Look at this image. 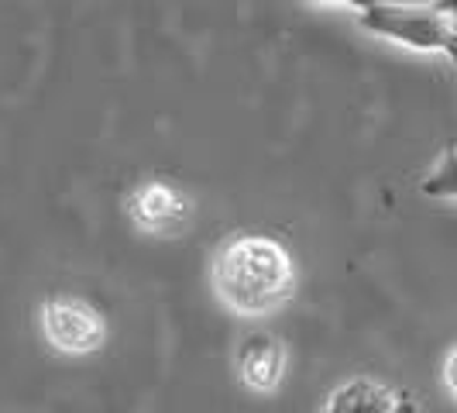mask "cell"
Listing matches in <instances>:
<instances>
[{"label":"cell","mask_w":457,"mask_h":413,"mask_svg":"<svg viewBox=\"0 0 457 413\" xmlns=\"http://www.w3.org/2000/svg\"><path fill=\"white\" fill-rule=\"evenodd\" d=\"M296 269L282 241L265 234H237L217 255L213 290L241 317L272 314L293 297Z\"/></svg>","instance_id":"6da1fadb"},{"label":"cell","mask_w":457,"mask_h":413,"mask_svg":"<svg viewBox=\"0 0 457 413\" xmlns=\"http://www.w3.org/2000/svg\"><path fill=\"white\" fill-rule=\"evenodd\" d=\"M179 210H183L179 197H176L169 186H162V183L145 186V190L135 197L137 221H141V224H148V228H159V224H165V221H172Z\"/></svg>","instance_id":"8992f818"},{"label":"cell","mask_w":457,"mask_h":413,"mask_svg":"<svg viewBox=\"0 0 457 413\" xmlns=\"http://www.w3.org/2000/svg\"><path fill=\"white\" fill-rule=\"evenodd\" d=\"M237 368H241V383L258 392H269L278 386L282 368H286V351L278 338L272 334H252L237 351Z\"/></svg>","instance_id":"5b68a950"},{"label":"cell","mask_w":457,"mask_h":413,"mask_svg":"<svg viewBox=\"0 0 457 413\" xmlns=\"http://www.w3.org/2000/svg\"><path fill=\"white\" fill-rule=\"evenodd\" d=\"M323 413H416L412 400L389 390L375 379H351L341 390L330 392Z\"/></svg>","instance_id":"277c9868"},{"label":"cell","mask_w":457,"mask_h":413,"mask_svg":"<svg viewBox=\"0 0 457 413\" xmlns=\"http://www.w3.org/2000/svg\"><path fill=\"white\" fill-rule=\"evenodd\" d=\"M420 190L427 197H436V200H457V148L436 162V169L423 180Z\"/></svg>","instance_id":"52a82bcc"},{"label":"cell","mask_w":457,"mask_h":413,"mask_svg":"<svg viewBox=\"0 0 457 413\" xmlns=\"http://www.w3.org/2000/svg\"><path fill=\"white\" fill-rule=\"evenodd\" d=\"M447 386L454 390V396H457V351L447 358Z\"/></svg>","instance_id":"ba28073f"},{"label":"cell","mask_w":457,"mask_h":413,"mask_svg":"<svg viewBox=\"0 0 457 413\" xmlns=\"http://www.w3.org/2000/svg\"><path fill=\"white\" fill-rule=\"evenodd\" d=\"M358 21L368 31L392 38L416 52H444L457 66V28L447 4H389L368 0L358 4Z\"/></svg>","instance_id":"7a4b0ae2"},{"label":"cell","mask_w":457,"mask_h":413,"mask_svg":"<svg viewBox=\"0 0 457 413\" xmlns=\"http://www.w3.org/2000/svg\"><path fill=\"white\" fill-rule=\"evenodd\" d=\"M42 331L46 341L66 355H90L107 338V324L87 299L55 297L42 307Z\"/></svg>","instance_id":"3957f363"}]
</instances>
